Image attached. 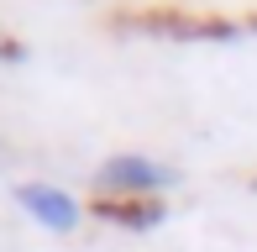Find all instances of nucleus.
<instances>
[{
	"mask_svg": "<svg viewBox=\"0 0 257 252\" xmlns=\"http://www.w3.org/2000/svg\"><path fill=\"white\" fill-rule=\"evenodd\" d=\"M173 184H179V174L168 163H153V158H137V153L105 158L100 174H95L100 200H153V194L173 189Z\"/></svg>",
	"mask_w": 257,
	"mask_h": 252,
	"instance_id": "f257e3e1",
	"label": "nucleus"
},
{
	"mask_svg": "<svg viewBox=\"0 0 257 252\" xmlns=\"http://www.w3.org/2000/svg\"><path fill=\"white\" fill-rule=\"evenodd\" d=\"M16 200H21V210H27L37 226H48V231H74V226L84 221L79 200L68 189H53V184H21Z\"/></svg>",
	"mask_w": 257,
	"mask_h": 252,
	"instance_id": "f03ea898",
	"label": "nucleus"
},
{
	"mask_svg": "<svg viewBox=\"0 0 257 252\" xmlns=\"http://www.w3.org/2000/svg\"><path fill=\"white\" fill-rule=\"evenodd\" d=\"M105 221H121V226H158L163 221V205L158 200H100Z\"/></svg>",
	"mask_w": 257,
	"mask_h": 252,
	"instance_id": "7ed1b4c3",
	"label": "nucleus"
}]
</instances>
